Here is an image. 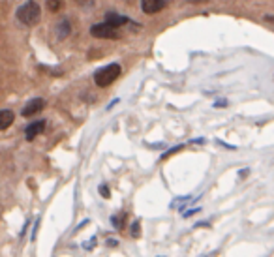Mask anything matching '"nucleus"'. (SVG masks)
I'll return each mask as SVG.
<instances>
[{"label": "nucleus", "mask_w": 274, "mask_h": 257, "mask_svg": "<svg viewBox=\"0 0 274 257\" xmlns=\"http://www.w3.org/2000/svg\"><path fill=\"white\" fill-rule=\"evenodd\" d=\"M15 17H17L19 23H23L24 26H34L42 19V8H40V4L36 0H26L17 8Z\"/></svg>", "instance_id": "1"}, {"label": "nucleus", "mask_w": 274, "mask_h": 257, "mask_svg": "<svg viewBox=\"0 0 274 257\" xmlns=\"http://www.w3.org/2000/svg\"><path fill=\"white\" fill-rule=\"evenodd\" d=\"M120 75H122V68H120V64L111 62V64H107V66L100 68V70L94 73V83H96L100 89H105V87L113 85Z\"/></svg>", "instance_id": "2"}, {"label": "nucleus", "mask_w": 274, "mask_h": 257, "mask_svg": "<svg viewBox=\"0 0 274 257\" xmlns=\"http://www.w3.org/2000/svg\"><path fill=\"white\" fill-rule=\"evenodd\" d=\"M91 36L98 38V40H118V32L116 28L111 26L109 23H98V24H92L91 26Z\"/></svg>", "instance_id": "3"}, {"label": "nucleus", "mask_w": 274, "mask_h": 257, "mask_svg": "<svg viewBox=\"0 0 274 257\" xmlns=\"http://www.w3.org/2000/svg\"><path fill=\"white\" fill-rule=\"evenodd\" d=\"M47 128V120L46 118H40V120H34V122H30L26 126V130H24V137H26V141H34L38 135L44 134V130Z\"/></svg>", "instance_id": "4"}, {"label": "nucleus", "mask_w": 274, "mask_h": 257, "mask_svg": "<svg viewBox=\"0 0 274 257\" xmlns=\"http://www.w3.org/2000/svg\"><path fill=\"white\" fill-rule=\"evenodd\" d=\"M44 107H46V100H44V98H34V100H30L24 105L21 115H23V117H34L36 113L44 111Z\"/></svg>", "instance_id": "5"}, {"label": "nucleus", "mask_w": 274, "mask_h": 257, "mask_svg": "<svg viewBox=\"0 0 274 257\" xmlns=\"http://www.w3.org/2000/svg\"><path fill=\"white\" fill-rule=\"evenodd\" d=\"M167 6V0H141V10L149 15H154Z\"/></svg>", "instance_id": "6"}, {"label": "nucleus", "mask_w": 274, "mask_h": 257, "mask_svg": "<svg viewBox=\"0 0 274 257\" xmlns=\"http://www.w3.org/2000/svg\"><path fill=\"white\" fill-rule=\"evenodd\" d=\"M105 23H109L111 26L114 28H120V26H124L130 23V19L126 17V15H120V13H116V11H107L105 13Z\"/></svg>", "instance_id": "7"}, {"label": "nucleus", "mask_w": 274, "mask_h": 257, "mask_svg": "<svg viewBox=\"0 0 274 257\" xmlns=\"http://www.w3.org/2000/svg\"><path fill=\"white\" fill-rule=\"evenodd\" d=\"M15 120V113L12 109H0V132L8 130Z\"/></svg>", "instance_id": "8"}, {"label": "nucleus", "mask_w": 274, "mask_h": 257, "mask_svg": "<svg viewBox=\"0 0 274 257\" xmlns=\"http://www.w3.org/2000/svg\"><path fill=\"white\" fill-rule=\"evenodd\" d=\"M69 32H71V23H69V19L66 17V19H62V21L57 24V36H58V40H64V38H68Z\"/></svg>", "instance_id": "9"}, {"label": "nucleus", "mask_w": 274, "mask_h": 257, "mask_svg": "<svg viewBox=\"0 0 274 257\" xmlns=\"http://www.w3.org/2000/svg\"><path fill=\"white\" fill-rule=\"evenodd\" d=\"M124 220H126V214L124 212L111 216V224H113V227L116 229V231H122V229H124Z\"/></svg>", "instance_id": "10"}, {"label": "nucleus", "mask_w": 274, "mask_h": 257, "mask_svg": "<svg viewBox=\"0 0 274 257\" xmlns=\"http://www.w3.org/2000/svg\"><path fill=\"white\" fill-rule=\"evenodd\" d=\"M62 8V0H47V10L49 11H58Z\"/></svg>", "instance_id": "11"}, {"label": "nucleus", "mask_w": 274, "mask_h": 257, "mask_svg": "<svg viewBox=\"0 0 274 257\" xmlns=\"http://www.w3.org/2000/svg\"><path fill=\"white\" fill-rule=\"evenodd\" d=\"M98 191H100V195H102L103 199H109V197H111V190H109V186H107V184H100Z\"/></svg>", "instance_id": "12"}, {"label": "nucleus", "mask_w": 274, "mask_h": 257, "mask_svg": "<svg viewBox=\"0 0 274 257\" xmlns=\"http://www.w3.org/2000/svg\"><path fill=\"white\" fill-rule=\"evenodd\" d=\"M139 235H141V224H139V222H134V224H132V236L137 238Z\"/></svg>", "instance_id": "13"}, {"label": "nucleus", "mask_w": 274, "mask_h": 257, "mask_svg": "<svg viewBox=\"0 0 274 257\" xmlns=\"http://www.w3.org/2000/svg\"><path fill=\"white\" fill-rule=\"evenodd\" d=\"M183 146H184V145H177V146H173V148H169L167 152H163V154H161V160H165L167 156H171V154H175V152H177V150H181Z\"/></svg>", "instance_id": "14"}, {"label": "nucleus", "mask_w": 274, "mask_h": 257, "mask_svg": "<svg viewBox=\"0 0 274 257\" xmlns=\"http://www.w3.org/2000/svg\"><path fill=\"white\" fill-rule=\"evenodd\" d=\"M75 2H77V4H79L81 8H92V6H94V2H96V0H75Z\"/></svg>", "instance_id": "15"}, {"label": "nucleus", "mask_w": 274, "mask_h": 257, "mask_svg": "<svg viewBox=\"0 0 274 257\" xmlns=\"http://www.w3.org/2000/svg\"><path fill=\"white\" fill-rule=\"evenodd\" d=\"M199 210H201V209H190L188 212H184V210H183V216H184V218H190V216H194V214L199 212Z\"/></svg>", "instance_id": "16"}, {"label": "nucleus", "mask_w": 274, "mask_h": 257, "mask_svg": "<svg viewBox=\"0 0 274 257\" xmlns=\"http://www.w3.org/2000/svg\"><path fill=\"white\" fill-rule=\"evenodd\" d=\"M228 105V100H218L214 101V107H218V109H222V107H226Z\"/></svg>", "instance_id": "17"}, {"label": "nucleus", "mask_w": 274, "mask_h": 257, "mask_svg": "<svg viewBox=\"0 0 274 257\" xmlns=\"http://www.w3.org/2000/svg\"><path fill=\"white\" fill-rule=\"evenodd\" d=\"M116 103H118V98H114V100L111 101L109 105H107V111H111V109H113V107H114V105H116Z\"/></svg>", "instance_id": "18"}, {"label": "nucleus", "mask_w": 274, "mask_h": 257, "mask_svg": "<svg viewBox=\"0 0 274 257\" xmlns=\"http://www.w3.org/2000/svg\"><path fill=\"white\" fill-rule=\"evenodd\" d=\"M107 244H111V246H116V240H114V238H107Z\"/></svg>", "instance_id": "19"}]
</instances>
